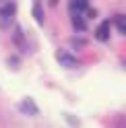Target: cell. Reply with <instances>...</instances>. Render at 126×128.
I'll return each mask as SVG.
<instances>
[{"label":"cell","mask_w":126,"mask_h":128,"mask_svg":"<svg viewBox=\"0 0 126 128\" xmlns=\"http://www.w3.org/2000/svg\"><path fill=\"white\" fill-rule=\"evenodd\" d=\"M14 4L12 2H6L2 8H0V27L6 29V27H10V23L14 21Z\"/></svg>","instance_id":"cell-1"},{"label":"cell","mask_w":126,"mask_h":128,"mask_svg":"<svg viewBox=\"0 0 126 128\" xmlns=\"http://www.w3.org/2000/svg\"><path fill=\"white\" fill-rule=\"evenodd\" d=\"M56 58H58V62H60L64 68H74L76 64H78V60H76L70 52H66V50H60V52L56 54Z\"/></svg>","instance_id":"cell-2"},{"label":"cell","mask_w":126,"mask_h":128,"mask_svg":"<svg viewBox=\"0 0 126 128\" xmlns=\"http://www.w3.org/2000/svg\"><path fill=\"white\" fill-rule=\"evenodd\" d=\"M19 110L23 112V114H27V116H35L37 114V106L33 103V99L31 97H25L21 103H19Z\"/></svg>","instance_id":"cell-3"},{"label":"cell","mask_w":126,"mask_h":128,"mask_svg":"<svg viewBox=\"0 0 126 128\" xmlns=\"http://www.w3.org/2000/svg\"><path fill=\"white\" fill-rule=\"evenodd\" d=\"M87 8H89L87 0H70V4H68V10L70 12H85Z\"/></svg>","instance_id":"cell-4"},{"label":"cell","mask_w":126,"mask_h":128,"mask_svg":"<svg viewBox=\"0 0 126 128\" xmlns=\"http://www.w3.org/2000/svg\"><path fill=\"white\" fill-rule=\"evenodd\" d=\"M70 21H72V27H74V31H85V29H87V21L83 19V14H81V12H72Z\"/></svg>","instance_id":"cell-5"},{"label":"cell","mask_w":126,"mask_h":128,"mask_svg":"<svg viewBox=\"0 0 126 128\" xmlns=\"http://www.w3.org/2000/svg\"><path fill=\"white\" fill-rule=\"evenodd\" d=\"M95 37L99 39V42H108V37H110V21L101 23V25L97 27V33H95Z\"/></svg>","instance_id":"cell-6"},{"label":"cell","mask_w":126,"mask_h":128,"mask_svg":"<svg viewBox=\"0 0 126 128\" xmlns=\"http://www.w3.org/2000/svg\"><path fill=\"white\" fill-rule=\"evenodd\" d=\"M33 17L37 19L39 25L44 23V12H42V4H39V2H35V4H33Z\"/></svg>","instance_id":"cell-7"},{"label":"cell","mask_w":126,"mask_h":128,"mask_svg":"<svg viewBox=\"0 0 126 128\" xmlns=\"http://www.w3.org/2000/svg\"><path fill=\"white\" fill-rule=\"evenodd\" d=\"M12 39H14V44H17V46H21V48L25 46V35H23V31H21V29H17V33H14Z\"/></svg>","instance_id":"cell-8"},{"label":"cell","mask_w":126,"mask_h":128,"mask_svg":"<svg viewBox=\"0 0 126 128\" xmlns=\"http://www.w3.org/2000/svg\"><path fill=\"white\" fill-rule=\"evenodd\" d=\"M72 44H74V46H85L87 42H85V39H78V37H74V39H72Z\"/></svg>","instance_id":"cell-9"},{"label":"cell","mask_w":126,"mask_h":128,"mask_svg":"<svg viewBox=\"0 0 126 128\" xmlns=\"http://www.w3.org/2000/svg\"><path fill=\"white\" fill-rule=\"evenodd\" d=\"M85 12H87V17H89V19H93V17H97V12L93 10V8H87V10H85Z\"/></svg>","instance_id":"cell-10"},{"label":"cell","mask_w":126,"mask_h":128,"mask_svg":"<svg viewBox=\"0 0 126 128\" xmlns=\"http://www.w3.org/2000/svg\"><path fill=\"white\" fill-rule=\"evenodd\" d=\"M118 29H120V33H122V35H126V21L120 23V25H118Z\"/></svg>","instance_id":"cell-11"},{"label":"cell","mask_w":126,"mask_h":128,"mask_svg":"<svg viewBox=\"0 0 126 128\" xmlns=\"http://www.w3.org/2000/svg\"><path fill=\"white\" fill-rule=\"evenodd\" d=\"M50 2H52V4H58V0H50Z\"/></svg>","instance_id":"cell-12"}]
</instances>
